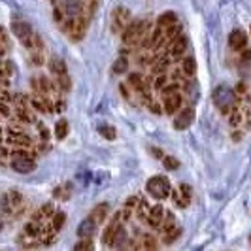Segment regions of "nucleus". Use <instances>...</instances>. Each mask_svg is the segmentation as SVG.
Wrapping results in <instances>:
<instances>
[{"instance_id": "18", "label": "nucleus", "mask_w": 251, "mask_h": 251, "mask_svg": "<svg viewBox=\"0 0 251 251\" xmlns=\"http://www.w3.org/2000/svg\"><path fill=\"white\" fill-rule=\"evenodd\" d=\"M55 214V206L51 202H47V204H44V206H40L38 210H36L34 214H32V219L34 221H46V219H51V215Z\"/></svg>"}, {"instance_id": "24", "label": "nucleus", "mask_w": 251, "mask_h": 251, "mask_svg": "<svg viewBox=\"0 0 251 251\" xmlns=\"http://www.w3.org/2000/svg\"><path fill=\"white\" fill-rule=\"evenodd\" d=\"M12 159H25V157H34V151H31V147H16L10 151Z\"/></svg>"}, {"instance_id": "17", "label": "nucleus", "mask_w": 251, "mask_h": 251, "mask_svg": "<svg viewBox=\"0 0 251 251\" xmlns=\"http://www.w3.org/2000/svg\"><path fill=\"white\" fill-rule=\"evenodd\" d=\"M44 231H46V227H44V223H42V221H34V219H31V221L25 225V234H27V236H31V238H38V240H40V236H42Z\"/></svg>"}, {"instance_id": "48", "label": "nucleus", "mask_w": 251, "mask_h": 251, "mask_svg": "<svg viewBox=\"0 0 251 251\" xmlns=\"http://www.w3.org/2000/svg\"><path fill=\"white\" fill-rule=\"evenodd\" d=\"M248 98H250V100H248V102H250V104H251V94H248Z\"/></svg>"}, {"instance_id": "41", "label": "nucleus", "mask_w": 251, "mask_h": 251, "mask_svg": "<svg viewBox=\"0 0 251 251\" xmlns=\"http://www.w3.org/2000/svg\"><path fill=\"white\" fill-rule=\"evenodd\" d=\"M8 47H10V40H8V34H6V31L0 27V51L4 53Z\"/></svg>"}, {"instance_id": "33", "label": "nucleus", "mask_w": 251, "mask_h": 251, "mask_svg": "<svg viewBox=\"0 0 251 251\" xmlns=\"http://www.w3.org/2000/svg\"><path fill=\"white\" fill-rule=\"evenodd\" d=\"M179 234H181V229H176V227H174V229H170L168 233L162 234V236H164V238H162V242H164V244H172V242H176V240H178Z\"/></svg>"}, {"instance_id": "8", "label": "nucleus", "mask_w": 251, "mask_h": 251, "mask_svg": "<svg viewBox=\"0 0 251 251\" xmlns=\"http://www.w3.org/2000/svg\"><path fill=\"white\" fill-rule=\"evenodd\" d=\"M195 123V110L193 108H183L176 111V117H174V128L176 130H185Z\"/></svg>"}, {"instance_id": "1", "label": "nucleus", "mask_w": 251, "mask_h": 251, "mask_svg": "<svg viewBox=\"0 0 251 251\" xmlns=\"http://www.w3.org/2000/svg\"><path fill=\"white\" fill-rule=\"evenodd\" d=\"M149 31H151V23L147 19H136L126 25V29L121 32V40L126 47H134L142 44V40L149 34Z\"/></svg>"}, {"instance_id": "29", "label": "nucleus", "mask_w": 251, "mask_h": 251, "mask_svg": "<svg viewBox=\"0 0 251 251\" xmlns=\"http://www.w3.org/2000/svg\"><path fill=\"white\" fill-rule=\"evenodd\" d=\"M49 70H51L53 76L64 74V72H66V64H64L61 59H51V61H49Z\"/></svg>"}, {"instance_id": "38", "label": "nucleus", "mask_w": 251, "mask_h": 251, "mask_svg": "<svg viewBox=\"0 0 251 251\" xmlns=\"http://www.w3.org/2000/svg\"><path fill=\"white\" fill-rule=\"evenodd\" d=\"M98 130H100V134L104 136V138H108V140H113L115 138V128L110 125H100L98 126Z\"/></svg>"}, {"instance_id": "3", "label": "nucleus", "mask_w": 251, "mask_h": 251, "mask_svg": "<svg viewBox=\"0 0 251 251\" xmlns=\"http://www.w3.org/2000/svg\"><path fill=\"white\" fill-rule=\"evenodd\" d=\"M87 23H89V17L79 14V16L64 19L63 29H64V32H66V36L70 38L72 42H81L85 32H87Z\"/></svg>"}, {"instance_id": "15", "label": "nucleus", "mask_w": 251, "mask_h": 251, "mask_svg": "<svg viewBox=\"0 0 251 251\" xmlns=\"http://www.w3.org/2000/svg\"><path fill=\"white\" fill-rule=\"evenodd\" d=\"M162 217H164V208H162L161 204H153L151 208H149V214H147V225L149 227H153V229H157L159 225H161Z\"/></svg>"}, {"instance_id": "10", "label": "nucleus", "mask_w": 251, "mask_h": 251, "mask_svg": "<svg viewBox=\"0 0 251 251\" xmlns=\"http://www.w3.org/2000/svg\"><path fill=\"white\" fill-rule=\"evenodd\" d=\"M164 98V102H162V108H164V111L168 113V115H176V111H178L179 108H181V102H183V96L178 93H172V94H168V96H162Z\"/></svg>"}, {"instance_id": "37", "label": "nucleus", "mask_w": 251, "mask_h": 251, "mask_svg": "<svg viewBox=\"0 0 251 251\" xmlns=\"http://www.w3.org/2000/svg\"><path fill=\"white\" fill-rule=\"evenodd\" d=\"M238 68H240V74L244 78H250L251 76V59L250 61H238Z\"/></svg>"}, {"instance_id": "20", "label": "nucleus", "mask_w": 251, "mask_h": 251, "mask_svg": "<svg viewBox=\"0 0 251 251\" xmlns=\"http://www.w3.org/2000/svg\"><path fill=\"white\" fill-rule=\"evenodd\" d=\"M174 23H178V17H176L174 12H166V14H161L157 17V27H161V29H168Z\"/></svg>"}, {"instance_id": "13", "label": "nucleus", "mask_w": 251, "mask_h": 251, "mask_svg": "<svg viewBox=\"0 0 251 251\" xmlns=\"http://www.w3.org/2000/svg\"><path fill=\"white\" fill-rule=\"evenodd\" d=\"M96 229H98L96 221L89 215V217H85V219L79 223V227H78V236H79V238H93L94 233H96Z\"/></svg>"}, {"instance_id": "49", "label": "nucleus", "mask_w": 251, "mask_h": 251, "mask_svg": "<svg viewBox=\"0 0 251 251\" xmlns=\"http://www.w3.org/2000/svg\"><path fill=\"white\" fill-rule=\"evenodd\" d=\"M0 142H2V130H0Z\"/></svg>"}, {"instance_id": "26", "label": "nucleus", "mask_w": 251, "mask_h": 251, "mask_svg": "<svg viewBox=\"0 0 251 251\" xmlns=\"http://www.w3.org/2000/svg\"><path fill=\"white\" fill-rule=\"evenodd\" d=\"M66 134H68V121H66V119L57 121V125H55V136H57L59 140H64Z\"/></svg>"}, {"instance_id": "23", "label": "nucleus", "mask_w": 251, "mask_h": 251, "mask_svg": "<svg viewBox=\"0 0 251 251\" xmlns=\"http://www.w3.org/2000/svg\"><path fill=\"white\" fill-rule=\"evenodd\" d=\"M176 227V223H174V215L170 214V212H164V217H162V221H161V225L157 227V231L161 234L164 233H168L170 229H174Z\"/></svg>"}, {"instance_id": "27", "label": "nucleus", "mask_w": 251, "mask_h": 251, "mask_svg": "<svg viewBox=\"0 0 251 251\" xmlns=\"http://www.w3.org/2000/svg\"><path fill=\"white\" fill-rule=\"evenodd\" d=\"M149 208H151V204H149L147 200H138V206H136V215H138V219H140V221H145V219H147Z\"/></svg>"}, {"instance_id": "36", "label": "nucleus", "mask_w": 251, "mask_h": 251, "mask_svg": "<svg viewBox=\"0 0 251 251\" xmlns=\"http://www.w3.org/2000/svg\"><path fill=\"white\" fill-rule=\"evenodd\" d=\"M162 164H164V168L166 170H176L179 166V162L176 157H170V155H166V157H162Z\"/></svg>"}, {"instance_id": "2", "label": "nucleus", "mask_w": 251, "mask_h": 251, "mask_svg": "<svg viewBox=\"0 0 251 251\" xmlns=\"http://www.w3.org/2000/svg\"><path fill=\"white\" fill-rule=\"evenodd\" d=\"M238 102H240V98L234 94V89L227 87V85H219L214 91V104L223 115H229V111L234 106H238Z\"/></svg>"}, {"instance_id": "42", "label": "nucleus", "mask_w": 251, "mask_h": 251, "mask_svg": "<svg viewBox=\"0 0 251 251\" xmlns=\"http://www.w3.org/2000/svg\"><path fill=\"white\" fill-rule=\"evenodd\" d=\"M136 206H138V198L136 197H130V198H126V202H125V210H136Z\"/></svg>"}, {"instance_id": "21", "label": "nucleus", "mask_w": 251, "mask_h": 251, "mask_svg": "<svg viewBox=\"0 0 251 251\" xmlns=\"http://www.w3.org/2000/svg\"><path fill=\"white\" fill-rule=\"evenodd\" d=\"M242 121H244V111H242V108L234 106L231 111H229V123L233 128L242 125Z\"/></svg>"}, {"instance_id": "19", "label": "nucleus", "mask_w": 251, "mask_h": 251, "mask_svg": "<svg viewBox=\"0 0 251 251\" xmlns=\"http://www.w3.org/2000/svg\"><path fill=\"white\" fill-rule=\"evenodd\" d=\"M179 70L183 72L187 78H193L195 72H197V61L193 57H183L181 59V68Z\"/></svg>"}, {"instance_id": "9", "label": "nucleus", "mask_w": 251, "mask_h": 251, "mask_svg": "<svg viewBox=\"0 0 251 251\" xmlns=\"http://www.w3.org/2000/svg\"><path fill=\"white\" fill-rule=\"evenodd\" d=\"M187 47H189V42H187V38L185 36H178V38H174L170 44H168V55H170V59L172 61H179V59H183V55L187 51Z\"/></svg>"}, {"instance_id": "25", "label": "nucleus", "mask_w": 251, "mask_h": 251, "mask_svg": "<svg viewBox=\"0 0 251 251\" xmlns=\"http://www.w3.org/2000/svg\"><path fill=\"white\" fill-rule=\"evenodd\" d=\"M16 119L21 121V123H32V121H34V117H32V113L29 111V108H17V110H16Z\"/></svg>"}, {"instance_id": "47", "label": "nucleus", "mask_w": 251, "mask_h": 251, "mask_svg": "<svg viewBox=\"0 0 251 251\" xmlns=\"http://www.w3.org/2000/svg\"><path fill=\"white\" fill-rule=\"evenodd\" d=\"M2 227H4V221H2V217H0V231H2Z\"/></svg>"}, {"instance_id": "28", "label": "nucleus", "mask_w": 251, "mask_h": 251, "mask_svg": "<svg viewBox=\"0 0 251 251\" xmlns=\"http://www.w3.org/2000/svg\"><path fill=\"white\" fill-rule=\"evenodd\" d=\"M64 221H66V215L63 214V212H55L51 215V229L53 231H61L64 227Z\"/></svg>"}, {"instance_id": "5", "label": "nucleus", "mask_w": 251, "mask_h": 251, "mask_svg": "<svg viewBox=\"0 0 251 251\" xmlns=\"http://www.w3.org/2000/svg\"><path fill=\"white\" fill-rule=\"evenodd\" d=\"M147 193L157 200H164V198L170 197L172 193V187H170V181L164 178V176H153V178L147 181Z\"/></svg>"}, {"instance_id": "32", "label": "nucleus", "mask_w": 251, "mask_h": 251, "mask_svg": "<svg viewBox=\"0 0 251 251\" xmlns=\"http://www.w3.org/2000/svg\"><path fill=\"white\" fill-rule=\"evenodd\" d=\"M178 193H179V197L183 198L185 202H191V197H193V189H191V185L181 183V185L178 187Z\"/></svg>"}, {"instance_id": "31", "label": "nucleus", "mask_w": 251, "mask_h": 251, "mask_svg": "<svg viewBox=\"0 0 251 251\" xmlns=\"http://www.w3.org/2000/svg\"><path fill=\"white\" fill-rule=\"evenodd\" d=\"M128 70V61H126V57H119L115 63H113V72L115 74H125Z\"/></svg>"}, {"instance_id": "45", "label": "nucleus", "mask_w": 251, "mask_h": 251, "mask_svg": "<svg viewBox=\"0 0 251 251\" xmlns=\"http://www.w3.org/2000/svg\"><path fill=\"white\" fill-rule=\"evenodd\" d=\"M149 110H151V111H155V113H159V115L164 111V108H162L159 102H155V100H151V102H149Z\"/></svg>"}, {"instance_id": "44", "label": "nucleus", "mask_w": 251, "mask_h": 251, "mask_svg": "<svg viewBox=\"0 0 251 251\" xmlns=\"http://www.w3.org/2000/svg\"><path fill=\"white\" fill-rule=\"evenodd\" d=\"M250 59H251V49H250V47H244V49H240L238 61H250Z\"/></svg>"}, {"instance_id": "46", "label": "nucleus", "mask_w": 251, "mask_h": 251, "mask_svg": "<svg viewBox=\"0 0 251 251\" xmlns=\"http://www.w3.org/2000/svg\"><path fill=\"white\" fill-rule=\"evenodd\" d=\"M40 134H42V138H44V140H47V138H49L47 128H46V126H42V125H40Z\"/></svg>"}, {"instance_id": "14", "label": "nucleus", "mask_w": 251, "mask_h": 251, "mask_svg": "<svg viewBox=\"0 0 251 251\" xmlns=\"http://www.w3.org/2000/svg\"><path fill=\"white\" fill-rule=\"evenodd\" d=\"M170 63H172V59H170V55H155V59H153V63H151V72H153V76H157V74H164V72L168 70V66H170Z\"/></svg>"}, {"instance_id": "30", "label": "nucleus", "mask_w": 251, "mask_h": 251, "mask_svg": "<svg viewBox=\"0 0 251 251\" xmlns=\"http://www.w3.org/2000/svg\"><path fill=\"white\" fill-rule=\"evenodd\" d=\"M125 240H126V231H125V227L121 225V227H119V231H117L115 236H113V242H111V246H110V248H121V246L125 244Z\"/></svg>"}, {"instance_id": "22", "label": "nucleus", "mask_w": 251, "mask_h": 251, "mask_svg": "<svg viewBox=\"0 0 251 251\" xmlns=\"http://www.w3.org/2000/svg\"><path fill=\"white\" fill-rule=\"evenodd\" d=\"M138 248H142V250H157L159 248V240L155 236H151V234H143L142 240L138 242Z\"/></svg>"}, {"instance_id": "40", "label": "nucleus", "mask_w": 251, "mask_h": 251, "mask_svg": "<svg viewBox=\"0 0 251 251\" xmlns=\"http://www.w3.org/2000/svg\"><path fill=\"white\" fill-rule=\"evenodd\" d=\"M93 248H94V244L91 242V238H81V242H78V244L74 246V250H76V251L93 250Z\"/></svg>"}, {"instance_id": "34", "label": "nucleus", "mask_w": 251, "mask_h": 251, "mask_svg": "<svg viewBox=\"0 0 251 251\" xmlns=\"http://www.w3.org/2000/svg\"><path fill=\"white\" fill-rule=\"evenodd\" d=\"M168 79H170V78L166 76V72H164V74H157V76H155V79H153V89L161 91L162 87L168 83Z\"/></svg>"}, {"instance_id": "35", "label": "nucleus", "mask_w": 251, "mask_h": 251, "mask_svg": "<svg viewBox=\"0 0 251 251\" xmlns=\"http://www.w3.org/2000/svg\"><path fill=\"white\" fill-rule=\"evenodd\" d=\"M179 91V85L176 83V81H168L164 87H162L159 93H161L162 96H168V94H172V93H178Z\"/></svg>"}, {"instance_id": "43", "label": "nucleus", "mask_w": 251, "mask_h": 251, "mask_svg": "<svg viewBox=\"0 0 251 251\" xmlns=\"http://www.w3.org/2000/svg\"><path fill=\"white\" fill-rule=\"evenodd\" d=\"M0 115H2V117H10V115H12L8 102H4V100H0Z\"/></svg>"}, {"instance_id": "11", "label": "nucleus", "mask_w": 251, "mask_h": 251, "mask_svg": "<svg viewBox=\"0 0 251 251\" xmlns=\"http://www.w3.org/2000/svg\"><path fill=\"white\" fill-rule=\"evenodd\" d=\"M12 168L19 174H31L36 170L34 157H25V159H12Z\"/></svg>"}, {"instance_id": "16", "label": "nucleus", "mask_w": 251, "mask_h": 251, "mask_svg": "<svg viewBox=\"0 0 251 251\" xmlns=\"http://www.w3.org/2000/svg\"><path fill=\"white\" fill-rule=\"evenodd\" d=\"M108 214H110V204L108 202H100V204H96L94 208H93V212H91V217L96 221V225H102L104 221H106Z\"/></svg>"}, {"instance_id": "6", "label": "nucleus", "mask_w": 251, "mask_h": 251, "mask_svg": "<svg viewBox=\"0 0 251 251\" xmlns=\"http://www.w3.org/2000/svg\"><path fill=\"white\" fill-rule=\"evenodd\" d=\"M130 21H132L130 10H128L126 6H117V8L111 12V32L121 34Z\"/></svg>"}, {"instance_id": "4", "label": "nucleus", "mask_w": 251, "mask_h": 251, "mask_svg": "<svg viewBox=\"0 0 251 251\" xmlns=\"http://www.w3.org/2000/svg\"><path fill=\"white\" fill-rule=\"evenodd\" d=\"M23 204H25V198L16 189H12L10 193H6L4 197L0 198V208L6 215H17L25 208Z\"/></svg>"}, {"instance_id": "7", "label": "nucleus", "mask_w": 251, "mask_h": 251, "mask_svg": "<svg viewBox=\"0 0 251 251\" xmlns=\"http://www.w3.org/2000/svg\"><path fill=\"white\" fill-rule=\"evenodd\" d=\"M6 142L10 145H16V147H31L32 140L29 134H25V130H21L17 126H10L8 132H6Z\"/></svg>"}, {"instance_id": "50", "label": "nucleus", "mask_w": 251, "mask_h": 251, "mask_svg": "<svg viewBox=\"0 0 251 251\" xmlns=\"http://www.w3.org/2000/svg\"><path fill=\"white\" fill-rule=\"evenodd\" d=\"M250 32H251V27H250Z\"/></svg>"}, {"instance_id": "12", "label": "nucleus", "mask_w": 251, "mask_h": 251, "mask_svg": "<svg viewBox=\"0 0 251 251\" xmlns=\"http://www.w3.org/2000/svg\"><path fill=\"white\" fill-rule=\"evenodd\" d=\"M229 46H231L233 51H240V49L248 47V34L244 31H240V29L233 31L231 36H229Z\"/></svg>"}, {"instance_id": "39", "label": "nucleus", "mask_w": 251, "mask_h": 251, "mask_svg": "<svg viewBox=\"0 0 251 251\" xmlns=\"http://www.w3.org/2000/svg\"><path fill=\"white\" fill-rule=\"evenodd\" d=\"M234 94H236V96L242 100L244 96H248V94H250V89H248V85H246L244 81H240V83L234 87Z\"/></svg>"}]
</instances>
